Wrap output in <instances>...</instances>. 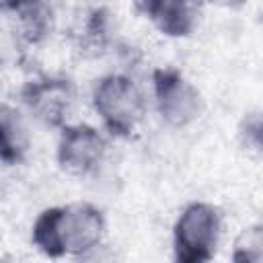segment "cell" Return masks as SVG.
Here are the masks:
<instances>
[{
	"mask_svg": "<svg viewBox=\"0 0 263 263\" xmlns=\"http://www.w3.org/2000/svg\"><path fill=\"white\" fill-rule=\"evenodd\" d=\"M105 212L90 201L45 208L33 222L31 242L45 257H88L103 245Z\"/></svg>",
	"mask_w": 263,
	"mask_h": 263,
	"instance_id": "1",
	"label": "cell"
},
{
	"mask_svg": "<svg viewBox=\"0 0 263 263\" xmlns=\"http://www.w3.org/2000/svg\"><path fill=\"white\" fill-rule=\"evenodd\" d=\"M90 103L103 127L113 138H129L146 115V99L136 80L123 72H111L95 80Z\"/></svg>",
	"mask_w": 263,
	"mask_h": 263,
	"instance_id": "2",
	"label": "cell"
},
{
	"mask_svg": "<svg viewBox=\"0 0 263 263\" xmlns=\"http://www.w3.org/2000/svg\"><path fill=\"white\" fill-rule=\"evenodd\" d=\"M222 236V212L210 201L187 203L173 224V253L179 263L212 261Z\"/></svg>",
	"mask_w": 263,
	"mask_h": 263,
	"instance_id": "3",
	"label": "cell"
},
{
	"mask_svg": "<svg viewBox=\"0 0 263 263\" xmlns=\"http://www.w3.org/2000/svg\"><path fill=\"white\" fill-rule=\"evenodd\" d=\"M152 101L158 117L168 127H189L203 111L205 101L201 90L175 66H160L152 70Z\"/></svg>",
	"mask_w": 263,
	"mask_h": 263,
	"instance_id": "4",
	"label": "cell"
},
{
	"mask_svg": "<svg viewBox=\"0 0 263 263\" xmlns=\"http://www.w3.org/2000/svg\"><path fill=\"white\" fill-rule=\"evenodd\" d=\"M107 138L90 123H66L60 127L55 162L62 173L84 179L95 175L107 156Z\"/></svg>",
	"mask_w": 263,
	"mask_h": 263,
	"instance_id": "5",
	"label": "cell"
},
{
	"mask_svg": "<svg viewBox=\"0 0 263 263\" xmlns=\"http://www.w3.org/2000/svg\"><path fill=\"white\" fill-rule=\"evenodd\" d=\"M21 105L25 111L47 127H62L76 103L74 82L66 76H37L27 80L21 90Z\"/></svg>",
	"mask_w": 263,
	"mask_h": 263,
	"instance_id": "6",
	"label": "cell"
},
{
	"mask_svg": "<svg viewBox=\"0 0 263 263\" xmlns=\"http://www.w3.org/2000/svg\"><path fill=\"white\" fill-rule=\"evenodd\" d=\"M150 25L171 39H185L201 23L205 0H138Z\"/></svg>",
	"mask_w": 263,
	"mask_h": 263,
	"instance_id": "7",
	"label": "cell"
},
{
	"mask_svg": "<svg viewBox=\"0 0 263 263\" xmlns=\"http://www.w3.org/2000/svg\"><path fill=\"white\" fill-rule=\"evenodd\" d=\"M0 10L12 21L14 33L27 43L43 41L53 29L49 0H0Z\"/></svg>",
	"mask_w": 263,
	"mask_h": 263,
	"instance_id": "8",
	"label": "cell"
},
{
	"mask_svg": "<svg viewBox=\"0 0 263 263\" xmlns=\"http://www.w3.org/2000/svg\"><path fill=\"white\" fill-rule=\"evenodd\" d=\"M31 152V132L21 109L0 105V164L16 166Z\"/></svg>",
	"mask_w": 263,
	"mask_h": 263,
	"instance_id": "9",
	"label": "cell"
},
{
	"mask_svg": "<svg viewBox=\"0 0 263 263\" xmlns=\"http://www.w3.org/2000/svg\"><path fill=\"white\" fill-rule=\"evenodd\" d=\"M109 12L105 8H95L86 23H84V33H82V43L95 53H101L109 45V33H111V23H109Z\"/></svg>",
	"mask_w": 263,
	"mask_h": 263,
	"instance_id": "10",
	"label": "cell"
},
{
	"mask_svg": "<svg viewBox=\"0 0 263 263\" xmlns=\"http://www.w3.org/2000/svg\"><path fill=\"white\" fill-rule=\"evenodd\" d=\"M232 261H247V263H259L263 259V226L251 224L242 228V232L234 240L232 249Z\"/></svg>",
	"mask_w": 263,
	"mask_h": 263,
	"instance_id": "11",
	"label": "cell"
},
{
	"mask_svg": "<svg viewBox=\"0 0 263 263\" xmlns=\"http://www.w3.org/2000/svg\"><path fill=\"white\" fill-rule=\"evenodd\" d=\"M261 129H263V121H261V113L259 111H253V113H245L242 121H240V127H238V138H240V144L242 148L253 154V156H261V150H263V136H261Z\"/></svg>",
	"mask_w": 263,
	"mask_h": 263,
	"instance_id": "12",
	"label": "cell"
},
{
	"mask_svg": "<svg viewBox=\"0 0 263 263\" xmlns=\"http://www.w3.org/2000/svg\"><path fill=\"white\" fill-rule=\"evenodd\" d=\"M205 2H212V4L222 6V8H240V6L249 4L251 0H205Z\"/></svg>",
	"mask_w": 263,
	"mask_h": 263,
	"instance_id": "13",
	"label": "cell"
}]
</instances>
